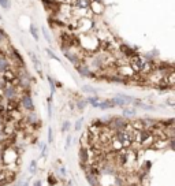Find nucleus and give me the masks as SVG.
<instances>
[{
  "instance_id": "1",
  "label": "nucleus",
  "mask_w": 175,
  "mask_h": 186,
  "mask_svg": "<svg viewBox=\"0 0 175 186\" xmlns=\"http://www.w3.org/2000/svg\"><path fill=\"white\" fill-rule=\"evenodd\" d=\"M77 44L80 45L85 52H96L100 49V40L93 34V33H84V34H78L77 37Z\"/></svg>"
},
{
  "instance_id": "2",
  "label": "nucleus",
  "mask_w": 175,
  "mask_h": 186,
  "mask_svg": "<svg viewBox=\"0 0 175 186\" xmlns=\"http://www.w3.org/2000/svg\"><path fill=\"white\" fill-rule=\"evenodd\" d=\"M74 29L78 34H84V33H90L93 29H95V24L92 18H77V22L74 25Z\"/></svg>"
},
{
  "instance_id": "3",
  "label": "nucleus",
  "mask_w": 175,
  "mask_h": 186,
  "mask_svg": "<svg viewBox=\"0 0 175 186\" xmlns=\"http://www.w3.org/2000/svg\"><path fill=\"white\" fill-rule=\"evenodd\" d=\"M112 101H114V104L115 105H118V107H127V105H130V104H133V101H134V97H131V96H127L124 95V93H119V95H116L114 99H112Z\"/></svg>"
},
{
  "instance_id": "4",
  "label": "nucleus",
  "mask_w": 175,
  "mask_h": 186,
  "mask_svg": "<svg viewBox=\"0 0 175 186\" xmlns=\"http://www.w3.org/2000/svg\"><path fill=\"white\" fill-rule=\"evenodd\" d=\"M3 96L8 101H14L16 99V96H18V89L16 86H14L12 83H8L6 86L3 88Z\"/></svg>"
},
{
  "instance_id": "5",
  "label": "nucleus",
  "mask_w": 175,
  "mask_h": 186,
  "mask_svg": "<svg viewBox=\"0 0 175 186\" xmlns=\"http://www.w3.org/2000/svg\"><path fill=\"white\" fill-rule=\"evenodd\" d=\"M21 105H22V108H23L25 111H34V103H33V99L32 96L29 95V93H25V95L21 96V100H19Z\"/></svg>"
},
{
  "instance_id": "6",
  "label": "nucleus",
  "mask_w": 175,
  "mask_h": 186,
  "mask_svg": "<svg viewBox=\"0 0 175 186\" xmlns=\"http://www.w3.org/2000/svg\"><path fill=\"white\" fill-rule=\"evenodd\" d=\"M127 120L126 118H120V116H116V118H112L110 119V126L114 129V130H120V129H124V127L127 126Z\"/></svg>"
},
{
  "instance_id": "7",
  "label": "nucleus",
  "mask_w": 175,
  "mask_h": 186,
  "mask_svg": "<svg viewBox=\"0 0 175 186\" xmlns=\"http://www.w3.org/2000/svg\"><path fill=\"white\" fill-rule=\"evenodd\" d=\"M89 10H90L92 15H101L105 10V6H104L103 1H90Z\"/></svg>"
},
{
  "instance_id": "8",
  "label": "nucleus",
  "mask_w": 175,
  "mask_h": 186,
  "mask_svg": "<svg viewBox=\"0 0 175 186\" xmlns=\"http://www.w3.org/2000/svg\"><path fill=\"white\" fill-rule=\"evenodd\" d=\"M75 70H77L78 73H80V74L82 75V77H90V78H95V77H96L95 73L92 71V70H90L89 67H88L86 64L81 63V62H80V63H77V64H75Z\"/></svg>"
},
{
  "instance_id": "9",
  "label": "nucleus",
  "mask_w": 175,
  "mask_h": 186,
  "mask_svg": "<svg viewBox=\"0 0 175 186\" xmlns=\"http://www.w3.org/2000/svg\"><path fill=\"white\" fill-rule=\"evenodd\" d=\"M11 70V60L6 53H0V74Z\"/></svg>"
},
{
  "instance_id": "10",
  "label": "nucleus",
  "mask_w": 175,
  "mask_h": 186,
  "mask_svg": "<svg viewBox=\"0 0 175 186\" xmlns=\"http://www.w3.org/2000/svg\"><path fill=\"white\" fill-rule=\"evenodd\" d=\"M89 4H90V0H73L71 7L74 10H85V8H89Z\"/></svg>"
},
{
  "instance_id": "11",
  "label": "nucleus",
  "mask_w": 175,
  "mask_h": 186,
  "mask_svg": "<svg viewBox=\"0 0 175 186\" xmlns=\"http://www.w3.org/2000/svg\"><path fill=\"white\" fill-rule=\"evenodd\" d=\"M115 104L112 100H104V101H99V103L95 105V108H100V110H110V108H114Z\"/></svg>"
},
{
  "instance_id": "12",
  "label": "nucleus",
  "mask_w": 175,
  "mask_h": 186,
  "mask_svg": "<svg viewBox=\"0 0 175 186\" xmlns=\"http://www.w3.org/2000/svg\"><path fill=\"white\" fill-rule=\"evenodd\" d=\"M29 56H30V59H32V62L34 63V68H36L37 71L40 73V75H41V70H40L41 64H40V60L37 59V55L34 53V52H29Z\"/></svg>"
},
{
  "instance_id": "13",
  "label": "nucleus",
  "mask_w": 175,
  "mask_h": 186,
  "mask_svg": "<svg viewBox=\"0 0 175 186\" xmlns=\"http://www.w3.org/2000/svg\"><path fill=\"white\" fill-rule=\"evenodd\" d=\"M137 115V111H135V108H127L124 107L123 111H122V116L123 118H133Z\"/></svg>"
},
{
  "instance_id": "14",
  "label": "nucleus",
  "mask_w": 175,
  "mask_h": 186,
  "mask_svg": "<svg viewBox=\"0 0 175 186\" xmlns=\"http://www.w3.org/2000/svg\"><path fill=\"white\" fill-rule=\"evenodd\" d=\"M30 34H32V37L36 41H38V38H40V32H38V28H37V25L33 22V24H30Z\"/></svg>"
},
{
  "instance_id": "15",
  "label": "nucleus",
  "mask_w": 175,
  "mask_h": 186,
  "mask_svg": "<svg viewBox=\"0 0 175 186\" xmlns=\"http://www.w3.org/2000/svg\"><path fill=\"white\" fill-rule=\"evenodd\" d=\"M86 181L89 183H90L92 186H99V182H97V177H95L93 174H90V172H86Z\"/></svg>"
},
{
  "instance_id": "16",
  "label": "nucleus",
  "mask_w": 175,
  "mask_h": 186,
  "mask_svg": "<svg viewBox=\"0 0 175 186\" xmlns=\"http://www.w3.org/2000/svg\"><path fill=\"white\" fill-rule=\"evenodd\" d=\"M75 107H77V110H78L80 112H82L85 110V107H86V101L82 100V99L75 100Z\"/></svg>"
},
{
  "instance_id": "17",
  "label": "nucleus",
  "mask_w": 175,
  "mask_h": 186,
  "mask_svg": "<svg viewBox=\"0 0 175 186\" xmlns=\"http://www.w3.org/2000/svg\"><path fill=\"white\" fill-rule=\"evenodd\" d=\"M85 101H86V104H90V105H93V107H95L96 104L100 101V99L97 97V96H90V97H88Z\"/></svg>"
},
{
  "instance_id": "18",
  "label": "nucleus",
  "mask_w": 175,
  "mask_h": 186,
  "mask_svg": "<svg viewBox=\"0 0 175 186\" xmlns=\"http://www.w3.org/2000/svg\"><path fill=\"white\" fill-rule=\"evenodd\" d=\"M80 153H81V162L86 163L88 162V157H89V156H88V148H82Z\"/></svg>"
},
{
  "instance_id": "19",
  "label": "nucleus",
  "mask_w": 175,
  "mask_h": 186,
  "mask_svg": "<svg viewBox=\"0 0 175 186\" xmlns=\"http://www.w3.org/2000/svg\"><path fill=\"white\" fill-rule=\"evenodd\" d=\"M36 171H37V160H32L30 166H29V172L30 174H36Z\"/></svg>"
},
{
  "instance_id": "20",
  "label": "nucleus",
  "mask_w": 175,
  "mask_h": 186,
  "mask_svg": "<svg viewBox=\"0 0 175 186\" xmlns=\"http://www.w3.org/2000/svg\"><path fill=\"white\" fill-rule=\"evenodd\" d=\"M0 7L4 10H8L11 7V0H0Z\"/></svg>"
},
{
  "instance_id": "21",
  "label": "nucleus",
  "mask_w": 175,
  "mask_h": 186,
  "mask_svg": "<svg viewBox=\"0 0 175 186\" xmlns=\"http://www.w3.org/2000/svg\"><path fill=\"white\" fill-rule=\"evenodd\" d=\"M43 30V34H44V38L47 40V43L48 44H52V38H51V36H49V32L47 30V28H43L41 29Z\"/></svg>"
},
{
  "instance_id": "22",
  "label": "nucleus",
  "mask_w": 175,
  "mask_h": 186,
  "mask_svg": "<svg viewBox=\"0 0 175 186\" xmlns=\"http://www.w3.org/2000/svg\"><path fill=\"white\" fill-rule=\"evenodd\" d=\"M70 127H71V123L68 122V120H64L63 125H62V131H63V133H67V131L70 130Z\"/></svg>"
},
{
  "instance_id": "23",
  "label": "nucleus",
  "mask_w": 175,
  "mask_h": 186,
  "mask_svg": "<svg viewBox=\"0 0 175 186\" xmlns=\"http://www.w3.org/2000/svg\"><path fill=\"white\" fill-rule=\"evenodd\" d=\"M82 123H84V118H80L78 120H77L75 125H74V129H75V131H80L81 129H82Z\"/></svg>"
},
{
  "instance_id": "24",
  "label": "nucleus",
  "mask_w": 175,
  "mask_h": 186,
  "mask_svg": "<svg viewBox=\"0 0 175 186\" xmlns=\"http://www.w3.org/2000/svg\"><path fill=\"white\" fill-rule=\"evenodd\" d=\"M82 91L85 92V93H90V95H96V91L93 89L92 86H89V85H85V86H82Z\"/></svg>"
},
{
  "instance_id": "25",
  "label": "nucleus",
  "mask_w": 175,
  "mask_h": 186,
  "mask_svg": "<svg viewBox=\"0 0 175 186\" xmlns=\"http://www.w3.org/2000/svg\"><path fill=\"white\" fill-rule=\"evenodd\" d=\"M47 79H48V82H49V86H51V93L53 95V93H55V89H56V88H55V82H53V79H52L49 75L47 77Z\"/></svg>"
},
{
  "instance_id": "26",
  "label": "nucleus",
  "mask_w": 175,
  "mask_h": 186,
  "mask_svg": "<svg viewBox=\"0 0 175 186\" xmlns=\"http://www.w3.org/2000/svg\"><path fill=\"white\" fill-rule=\"evenodd\" d=\"M48 143L49 144L53 143V131H52V127H48Z\"/></svg>"
},
{
  "instance_id": "27",
  "label": "nucleus",
  "mask_w": 175,
  "mask_h": 186,
  "mask_svg": "<svg viewBox=\"0 0 175 186\" xmlns=\"http://www.w3.org/2000/svg\"><path fill=\"white\" fill-rule=\"evenodd\" d=\"M6 41H7V36H6V33L0 29V45H3Z\"/></svg>"
},
{
  "instance_id": "28",
  "label": "nucleus",
  "mask_w": 175,
  "mask_h": 186,
  "mask_svg": "<svg viewBox=\"0 0 175 186\" xmlns=\"http://www.w3.org/2000/svg\"><path fill=\"white\" fill-rule=\"evenodd\" d=\"M45 52H47L48 55H49V58H51V59H55V60H58V62H60V59L55 55V53H53V52L51 51V49H45Z\"/></svg>"
},
{
  "instance_id": "29",
  "label": "nucleus",
  "mask_w": 175,
  "mask_h": 186,
  "mask_svg": "<svg viewBox=\"0 0 175 186\" xmlns=\"http://www.w3.org/2000/svg\"><path fill=\"white\" fill-rule=\"evenodd\" d=\"M71 145V135H67V140H66V145H64V149H68Z\"/></svg>"
},
{
  "instance_id": "30",
  "label": "nucleus",
  "mask_w": 175,
  "mask_h": 186,
  "mask_svg": "<svg viewBox=\"0 0 175 186\" xmlns=\"http://www.w3.org/2000/svg\"><path fill=\"white\" fill-rule=\"evenodd\" d=\"M47 149H48V147H47V145H44L43 150H41V155H40V157H45V156H47Z\"/></svg>"
},
{
  "instance_id": "31",
  "label": "nucleus",
  "mask_w": 175,
  "mask_h": 186,
  "mask_svg": "<svg viewBox=\"0 0 175 186\" xmlns=\"http://www.w3.org/2000/svg\"><path fill=\"white\" fill-rule=\"evenodd\" d=\"M28 185H29L28 181H19V182L16 183L15 186H28Z\"/></svg>"
},
{
  "instance_id": "32",
  "label": "nucleus",
  "mask_w": 175,
  "mask_h": 186,
  "mask_svg": "<svg viewBox=\"0 0 175 186\" xmlns=\"http://www.w3.org/2000/svg\"><path fill=\"white\" fill-rule=\"evenodd\" d=\"M60 172H62L63 175H67V171H66V168H64V167H62V168H60Z\"/></svg>"
},
{
  "instance_id": "33",
  "label": "nucleus",
  "mask_w": 175,
  "mask_h": 186,
  "mask_svg": "<svg viewBox=\"0 0 175 186\" xmlns=\"http://www.w3.org/2000/svg\"><path fill=\"white\" fill-rule=\"evenodd\" d=\"M34 186H41V181H36V182H34Z\"/></svg>"
},
{
  "instance_id": "34",
  "label": "nucleus",
  "mask_w": 175,
  "mask_h": 186,
  "mask_svg": "<svg viewBox=\"0 0 175 186\" xmlns=\"http://www.w3.org/2000/svg\"><path fill=\"white\" fill-rule=\"evenodd\" d=\"M90 1H103V0H90Z\"/></svg>"
},
{
  "instance_id": "35",
  "label": "nucleus",
  "mask_w": 175,
  "mask_h": 186,
  "mask_svg": "<svg viewBox=\"0 0 175 186\" xmlns=\"http://www.w3.org/2000/svg\"><path fill=\"white\" fill-rule=\"evenodd\" d=\"M1 19H3V18H1V15H0V21H1Z\"/></svg>"
},
{
  "instance_id": "36",
  "label": "nucleus",
  "mask_w": 175,
  "mask_h": 186,
  "mask_svg": "<svg viewBox=\"0 0 175 186\" xmlns=\"http://www.w3.org/2000/svg\"><path fill=\"white\" fill-rule=\"evenodd\" d=\"M68 186H71V185H68Z\"/></svg>"
}]
</instances>
